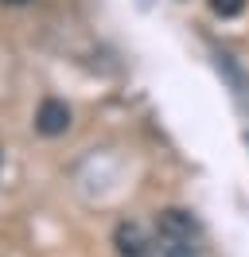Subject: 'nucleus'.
<instances>
[{"label":"nucleus","instance_id":"4","mask_svg":"<svg viewBox=\"0 0 249 257\" xmlns=\"http://www.w3.org/2000/svg\"><path fill=\"white\" fill-rule=\"evenodd\" d=\"M210 12L222 20H233V16L245 12V0H210Z\"/></svg>","mask_w":249,"mask_h":257},{"label":"nucleus","instance_id":"5","mask_svg":"<svg viewBox=\"0 0 249 257\" xmlns=\"http://www.w3.org/2000/svg\"><path fill=\"white\" fill-rule=\"evenodd\" d=\"M4 4H16V8H20V4H31V0H4Z\"/></svg>","mask_w":249,"mask_h":257},{"label":"nucleus","instance_id":"1","mask_svg":"<svg viewBox=\"0 0 249 257\" xmlns=\"http://www.w3.org/2000/svg\"><path fill=\"white\" fill-rule=\"evenodd\" d=\"M202 230L199 222L179 207H168L156 214V253L160 257H199Z\"/></svg>","mask_w":249,"mask_h":257},{"label":"nucleus","instance_id":"3","mask_svg":"<svg viewBox=\"0 0 249 257\" xmlns=\"http://www.w3.org/2000/svg\"><path fill=\"white\" fill-rule=\"evenodd\" d=\"M66 128H70V109H66V101L47 97L43 105L35 109V133H43V137H62Z\"/></svg>","mask_w":249,"mask_h":257},{"label":"nucleus","instance_id":"2","mask_svg":"<svg viewBox=\"0 0 249 257\" xmlns=\"http://www.w3.org/2000/svg\"><path fill=\"white\" fill-rule=\"evenodd\" d=\"M113 245L121 257H152L156 253V234H148L140 222H121L113 234Z\"/></svg>","mask_w":249,"mask_h":257}]
</instances>
